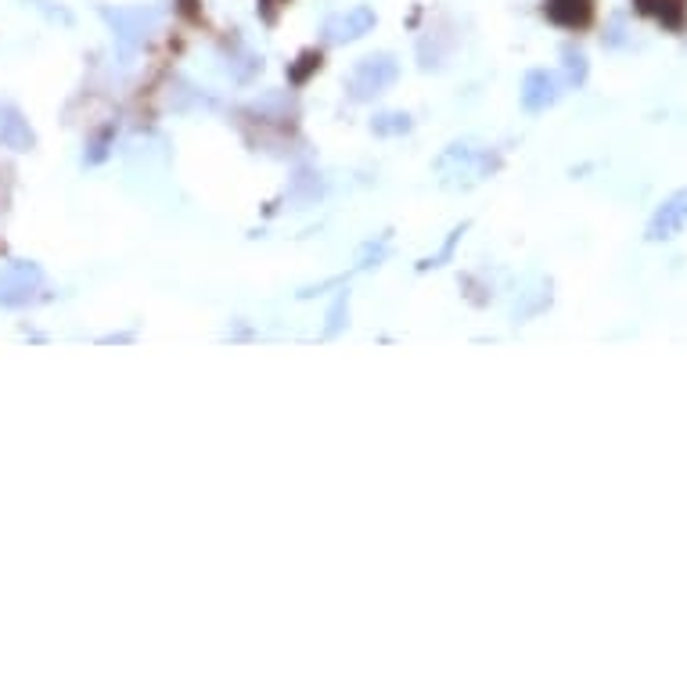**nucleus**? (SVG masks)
<instances>
[{"label":"nucleus","instance_id":"obj_12","mask_svg":"<svg viewBox=\"0 0 687 687\" xmlns=\"http://www.w3.org/2000/svg\"><path fill=\"white\" fill-rule=\"evenodd\" d=\"M295 112H300V105H295V98L289 90H267V94H259L252 101V115H259V120H267V123H284V120H292Z\"/></svg>","mask_w":687,"mask_h":687},{"label":"nucleus","instance_id":"obj_7","mask_svg":"<svg viewBox=\"0 0 687 687\" xmlns=\"http://www.w3.org/2000/svg\"><path fill=\"white\" fill-rule=\"evenodd\" d=\"M687 227V188L673 191L669 199L658 202V210L652 213L644 227V238L647 241H673Z\"/></svg>","mask_w":687,"mask_h":687},{"label":"nucleus","instance_id":"obj_1","mask_svg":"<svg viewBox=\"0 0 687 687\" xmlns=\"http://www.w3.org/2000/svg\"><path fill=\"white\" fill-rule=\"evenodd\" d=\"M432 170L443 188L469 191L500 170V151L478 137H461V140H450V145L436 155Z\"/></svg>","mask_w":687,"mask_h":687},{"label":"nucleus","instance_id":"obj_19","mask_svg":"<svg viewBox=\"0 0 687 687\" xmlns=\"http://www.w3.org/2000/svg\"><path fill=\"white\" fill-rule=\"evenodd\" d=\"M349 328V289H339V295L331 300L328 314H324V339H339V335Z\"/></svg>","mask_w":687,"mask_h":687},{"label":"nucleus","instance_id":"obj_22","mask_svg":"<svg viewBox=\"0 0 687 687\" xmlns=\"http://www.w3.org/2000/svg\"><path fill=\"white\" fill-rule=\"evenodd\" d=\"M601 44H605L608 50H619V47H627V44H630V33H627V19H623V15H612V22L605 25Z\"/></svg>","mask_w":687,"mask_h":687},{"label":"nucleus","instance_id":"obj_20","mask_svg":"<svg viewBox=\"0 0 687 687\" xmlns=\"http://www.w3.org/2000/svg\"><path fill=\"white\" fill-rule=\"evenodd\" d=\"M385 256H388V235L371 238V241H364V249L357 252V270H371V267H379Z\"/></svg>","mask_w":687,"mask_h":687},{"label":"nucleus","instance_id":"obj_8","mask_svg":"<svg viewBox=\"0 0 687 687\" xmlns=\"http://www.w3.org/2000/svg\"><path fill=\"white\" fill-rule=\"evenodd\" d=\"M453 47H458V33H453V25L436 22L418 36V65L425 72L443 69V65L450 61V55H453Z\"/></svg>","mask_w":687,"mask_h":687},{"label":"nucleus","instance_id":"obj_4","mask_svg":"<svg viewBox=\"0 0 687 687\" xmlns=\"http://www.w3.org/2000/svg\"><path fill=\"white\" fill-rule=\"evenodd\" d=\"M47 289V274L33 259H11L0 267V306L4 309H25L33 306Z\"/></svg>","mask_w":687,"mask_h":687},{"label":"nucleus","instance_id":"obj_15","mask_svg":"<svg viewBox=\"0 0 687 687\" xmlns=\"http://www.w3.org/2000/svg\"><path fill=\"white\" fill-rule=\"evenodd\" d=\"M518 300H522V306L515 303V309H511V317H515V324H526L529 317H537V314H543V309L551 306V281H537V289H526V292H518Z\"/></svg>","mask_w":687,"mask_h":687},{"label":"nucleus","instance_id":"obj_3","mask_svg":"<svg viewBox=\"0 0 687 687\" xmlns=\"http://www.w3.org/2000/svg\"><path fill=\"white\" fill-rule=\"evenodd\" d=\"M396 80H399V58L393 50H374V55L353 61V69L346 76V98L353 105H371L374 98L388 94Z\"/></svg>","mask_w":687,"mask_h":687},{"label":"nucleus","instance_id":"obj_18","mask_svg":"<svg viewBox=\"0 0 687 687\" xmlns=\"http://www.w3.org/2000/svg\"><path fill=\"white\" fill-rule=\"evenodd\" d=\"M414 129V120L407 112H379L371 120V134L374 137H385V140H393V137H407Z\"/></svg>","mask_w":687,"mask_h":687},{"label":"nucleus","instance_id":"obj_6","mask_svg":"<svg viewBox=\"0 0 687 687\" xmlns=\"http://www.w3.org/2000/svg\"><path fill=\"white\" fill-rule=\"evenodd\" d=\"M562 98V76L548 72V69H529L522 76V87H518V105L526 115H540L559 105Z\"/></svg>","mask_w":687,"mask_h":687},{"label":"nucleus","instance_id":"obj_21","mask_svg":"<svg viewBox=\"0 0 687 687\" xmlns=\"http://www.w3.org/2000/svg\"><path fill=\"white\" fill-rule=\"evenodd\" d=\"M464 230H469V224L453 227V230H450V235H447V241H443V245H439V252H436V256H429V259H421V263H418V270H429V267H443V263H447V259L453 256V249H458V241L464 238Z\"/></svg>","mask_w":687,"mask_h":687},{"label":"nucleus","instance_id":"obj_10","mask_svg":"<svg viewBox=\"0 0 687 687\" xmlns=\"http://www.w3.org/2000/svg\"><path fill=\"white\" fill-rule=\"evenodd\" d=\"M324 194H328V180H324V173L314 170V166H303V170H295V177L289 180L284 205H289V210H309V205H317Z\"/></svg>","mask_w":687,"mask_h":687},{"label":"nucleus","instance_id":"obj_9","mask_svg":"<svg viewBox=\"0 0 687 687\" xmlns=\"http://www.w3.org/2000/svg\"><path fill=\"white\" fill-rule=\"evenodd\" d=\"M0 148L8 151H33L36 148V134L30 120L22 115L19 105L11 101H0Z\"/></svg>","mask_w":687,"mask_h":687},{"label":"nucleus","instance_id":"obj_13","mask_svg":"<svg viewBox=\"0 0 687 687\" xmlns=\"http://www.w3.org/2000/svg\"><path fill=\"white\" fill-rule=\"evenodd\" d=\"M633 4H638L641 15L663 22L666 30H684V22H687L684 0H633Z\"/></svg>","mask_w":687,"mask_h":687},{"label":"nucleus","instance_id":"obj_17","mask_svg":"<svg viewBox=\"0 0 687 687\" xmlns=\"http://www.w3.org/2000/svg\"><path fill=\"white\" fill-rule=\"evenodd\" d=\"M548 15L551 22L579 30V25H587L590 19V0H548Z\"/></svg>","mask_w":687,"mask_h":687},{"label":"nucleus","instance_id":"obj_2","mask_svg":"<svg viewBox=\"0 0 687 687\" xmlns=\"http://www.w3.org/2000/svg\"><path fill=\"white\" fill-rule=\"evenodd\" d=\"M98 15L105 22V30L112 33V47L120 65H134L162 25V8H155V4H129V8L101 4Z\"/></svg>","mask_w":687,"mask_h":687},{"label":"nucleus","instance_id":"obj_14","mask_svg":"<svg viewBox=\"0 0 687 687\" xmlns=\"http://www.w3.org/2000/svg\"><path fill=\"white\" fill-rule=\"evenodd\" d=\"M115 137H120V123H105L101 129H94V134L87 137L83 145V166H101L112 155L115 148Z\"/></svg>","mask_w":687,"mask_h":687},{"label":"nucleus","instance_id":"obj_5","mask_svg":"<svg viewBox=\"0 0 687 687\" xmlns=\"http://www.w3.org/2000/svg\"><path fill=\"white\" fill-rule=\"evenodd\" d=\"M374 25H379V15H374V8L353 4V8H346V11H339V15H331L328 22H324L320 36H324V44L346 47V44L364 41L368 33H374Z\"/></svg>","mask_w":687,"mask_h":687},{"label":"nucleus","instance_id":"obj_11","mask_svg":"<svg viewBox=\"0 0 687 687\" xmlns=\"http://www.w3.org/2000/svg\"><path fill=\"white\" fill-rule=\"evenodd\" d=\"M224 72L230 76V83L245 87V83H252L259 72H263V58H259L245 41H235L224 50Z\"/></svg>","mask_w":687,"mask_h":687},{"label":"nucleus","instance_id":"obj_16","mask_svg":"<svg viewBox=\"0 0 687 687\" xmlns=\"http://www.w3.org/2000/svg\"><path fill=\"white\" fill-rule=\"evenodd\" d=\"M587 76H590V61H587V55H583V47L565 44L562 47V87L579 90L583 83H587Z\"/></svg>","mask_w":687,"mask_h":687}]
</instances>
